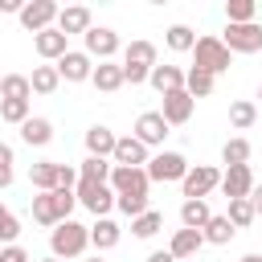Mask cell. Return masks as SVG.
<instances>
[{
	"label": "cell",
	"instance_id": "cell-13",
	"mask_svg": "<svg viewBox=\"0 0 262 262\" xmlns=\"http://www.w3.org/2000/svg\"><path fill=\"white\" fill-rule=\"evenodd\" d=\"M131 135L151 151V147H160V143L168 139V123H164V115H160V111H143V115L135 119V131H131Z\"/></svg>",
	"mask_w": 262,
	"mask_h": 262
},
{
	"label": "cell",
	"instance_id": "cell-44",
	"mask_svg": "<svg viewBox=\"0 0 262 262\" xmlns=\"http://www.w3.org/2000/svg\"><path fill=\"white\" fill-rule=\"evenodd\" d=\"M20 8H25L20 0H0V12H16V16H20Z\"/></svg>",
	"mask_w": 262,
	"mask_h": 262
},
{
	"label": "cell",
	"instance_id": "cell-4",
	"mask_svg": "<svg viewBox=\"0 0 262 262\" xmlns=\"http://www.w3.org/2000/svg\"><path fill=\"white\" fill-rule=\"evenodd\" d=\"M233 66V53L221 45V37H196V45H192V70H205V74H225Z\"/></svg>",
	"mask_w": 262,
	"mask_h": 262
},
{
	"label": "cell",
	"instance_id": "cell-41",
	"mask_svg": "<svg viewBox=\"0 0 262 262\" xmlns=\"http://www.w3.org/2000/svg\"><path fill=\"white\" fill-rule=\"evenodd\" d=\"M16 160H12V147L8 143H0V188H8L12 180H16V168H12Z\"/></svg>",
	"mask_w": 262,
	"mask_h": 262
},
{
	"label": "cell",
	"instance_id": "cell-3",
	"mask_svg": "<svg viewBox=\"0 0 262 262\" xmlns=\"http://www.w3.org/2000/svg\"><path fill=\"white\" fill-rule=\"evenodd\" d=\"M156 45L151 41H131L127 49H123V82H131V86H143L147 82V74H151V66H156Z\"/></svg>",
	"mask_w": 262,
	"mask_h": 262
},
{
	"label": "cell",
	"instance_id": "cell-6",
	"mask_svg": "<svg viewBox=\"0 0 262 262\" xmlns=\"http://www.w3.org/2000/svg\"><path fill=\"white\" fill-rule=\"evenodd\" d=\"M143 172H147V180L172 184V180H184V172H188V160H184L180 151H164V147H160L156 156H147Z\"/></svg>",
	"mask_w": 262,
	"mask_h": 262
},
{
	"label": "cell",
	"instance_id": "cell-32",
	"mask_svg": "<svg viewBox=\"0 0 262 262\" xmlns=\"http://www.w3.org/2000/svg\"><path fill=\"white\" fill-rule=\"evenodd\" d=\"M254 119H258V106H254L250 98L229 102V127H233V131H250V127H254Z\"/></svg>",
	"mask_w": 262,
	"mask_h": 262
},
{
	"label": "cell",
	"instance_id": "cell-37",
	"mask_svg": "<svg viewBox=\"0 0 262 262\" xmlns=\"http://www.w3.org/2000/svg\"><path fill=\"white\" fill-rule=\"evenodd\" d=\"M0 119L12 123V127H20V123L29 119V102H20V98H0Z\"/></svg>",
	"mask_w": 262,
	"mask_h": 262
},
{
	"label": "cell",
	"instance_id": "cell-43",
	"mask_svg": "<svg viewBox=\"0 0 262 262\" xmlns=\"http://www.w3.org/2000/svg\"><path fill=\"white\" fill-rule=\"evenodd\" d=\"M250 205H254V217H258V213H262V184L250 188Z\"/></svg>",
	"mask_w": 262,
	"mask_h": 262
},
{
	"label": "cell",
	"instance_id": "cell-35",
	"mask_svg": "<svg viewBox=\"0 0 262 262\" xmlns=\"http://www.w3.org/2000/svg\"><path fill=\"white\" fill-rule=\"evenodd\" d=\"M160 229H164V213H156V209H147V213H139V217L131 221V233H135V237H143V242H147V237H156Z\"/></svg>",
	"mask_w": 262,
	"mask_h": 262
},
{
	"label": "cell",
	"instance_id": "cell-34",
	"mask_svg": "<svg viewBox=\"0 0 262 262\" xmlns=\"http://www.w3.org/2000/svg\"><path fill=\"white\" fill-rule=\"evenodd\" d=\"M29 94H33L29 74H4V82H0V98H20V102H29Z\"/></svg>",
	"mask_w": 262,
	"mask_h": 262
},
{
	"label": "cell",
	"instance_id": "cell-14",
	"mask_svg": "<svg viewBox=\"0 0 262 262\" xmlns=\"http://www.w3.org/2000/svg\"><path fill=\"white\" fill-rule=\"evenodd\" d=\"M192 111H196V98H192L188 90H172V94H164V106H160V115H164V123H168V127H180V123H188V119H192Z\"/></svg>",
	"mask_w": 262,
	"mask_h": 262
},
{
	"label": "cell",
	"instance_id": "cell-18",
	"mask_svg": "<svg viewBox=\"0 0 262 262\" xmlns=\"http://www.w3.org/2000/svg\"><path fill=\"white\" fill-rule=\"evenodd\" d=\"M115 143H119V135H115L106 123H94V127H86V156H94V160H111Z\"/></svg>",
	"mask_w": 262,
	"mask_h": 262
},
{
	"label": "cell",
	"instance_id": "cell-50",
	"mask_svg": "<svg viewBox=\"0 0 262 262\" xmlns=\"http://www.w3.org/2000/svg\"><path fill=\"white\" fill-rule=\"evenodd\" d=\"M0 82H4V74H0Z\"/></svg>",
	"mask_w": 262,
	"mask_h": 262
},
{
	"label": "cell",
	"instance_id": "cell-5",
	"mask_svg": "<svg viewBox=\"0 0 262 262\" xmlns=\"http://www.w3.org/2000/svg\"><path fill=\"white\" fill-rule=\"evenodd\" d=\"M217 184H221V168H213V164H188V172L180 180V192H184V201H205Z\"/></svg>",
	"mask_w": 262,
	"mask_h": 262
},
{
	"label": "cell",
	"instance_id": "cell-9",
	"mask_svg": "<svg viewBox=\"0 0 262 262\" xmlns=\"http://www.w3.org/2000/svg\"><path fill=\"white\" fill-rule=\"evenodd\" d=\"M82 41H86V57H90V61H94V57H98V61H115V53H119V33L106 29V25H90Z\"/></svg>",
	"mask_w": 262,
	"mask_h": 262
},
{
	"label": "cell",
	"instance_id": "cell-38",
	"mask_svg": "<svg viewBox=\"0 0 262 262\" xmlns=\"http://www.w3.org/2000/svg\"><path fill=\"white\" fill-rule=\"evenodd\" d=\"M225 217H229V225H233V229H246V225L254 221V205H250V196L229 201V213H225Z\"/></svg>",
	"mask_w": 262,
	"mask_h": 262
},
{
	"label": "cell",
	"instance_id": "cell-45",
	"mask_svg": "<svg viewBox=\"0 0 262 262\" xmlns=\"http://www.w3.org/2000/svg\"><path fill=\"white\" fill-rule=\"evenodd\" d=\"M147 262H176V258H172L168 250H151V254H147Z\"/></svg>",
	"mask_w": 262,
	"mask_h": 262
},
{
	"label": "cell",
	"instance_id": "cell-7",
	"mask_svg": "<svg viewBox=\"0 0 262 262\" xmlns=\"http://www.w3.org/2000/svg\"><path fill=\"white\" fill-rule=\"evenodd\" d=\"M221 45L229 53H258L262 49V25L258 20H250V25H225Z\"/></svg>",
	"mask_w": 262,
	"mask_h": 262
},
{
	"label": "cell",
	"instance_id": "cell-15",
	"mask_svg": "<svg viewBox=\"0 0 262 262\" xmlns=\"http://www.w3.org/2000/svg\"><path fill=\"white\" fill-rule=\"evenodd\" d=\"M111 164L115 168H143L147 164V147L135 139V135H119L115 151H111Z\"/></svg>",
	"mask_w": 262,
	"mask_h": 262
},
{
	"label": "cell",
	"instance_id": "cell-25",
	"mask_svg": "<svg viewBox=\"0 0 262 262\" xmlns=\"http://www.w3.org/2000/svg\"><path fill=\"white\" fill-rule=\"evenodd\" d=\"M57 160H37L33 168H29V184L37 188V192H53L57 188Z\"/></svg>",
	"mask_w": 262,
	"mask_h": 262
},
{
	"label": "cell",
	"instance_id": "cell-19",
	"mask_svg": "<svg viewBox=\"0 0 262 262\" xmlns=\"http://www.w3.org/2000/svg\"><path fill=\"white\" fill-rule=\"evenodd\" d=\"M90 82H94V90H102V94H115V90H123L127 82H123V66L119 61H98L94 66V74H90Z\"/></svg>",
	"mask_w": 262,
	"mask_h": 262
},
{
	"label": "cell",
	"instance_id": "cell-30",
	"mask_svg": "<svg viewBox=\"0 0 262 262\" xmlns=\"http://www.w3.org/2000/svg\"><path fill=\"white\" fill-rule=\"evenodd\" d=\"M164 45H168L172 53H192V45H196V33H192L188 25H168V33H164Z\"/></svg>",
	"mask_w": 262,
	"mask_h": 262
},
{
	"label": "cell",
	"instance_id": "cell-26",
	"mask_svg": "<svg viewBox=\"0 0 262 262\" xmlns=\"http://www.w3.org/2000/svg\"><path fill=\"white\" fill-rule=\"evenodd\" d=\"M209 217H213L209 201H184L180 205V229H205Z\"/></svg>",
	"mask_w": 262,
	"mask_h": 262
},
{
	"label": "cell",
	"instance_id": "cell-28",
	"mask_svg": "<svg viewBox=\"0 0 262 262\" xmlns=\"http://www.w3.org/2000/svg\"><path fill=\"white\" fill-rule=\"evenodd\" d=\"M29 86H33V94H53L57 86H61V74H57V66H33V74H29Z\"/></svg>",
	"mask_w": 262,
	"mask_h": 262
},
{
	"label": "cell",
	"instance_id": "cell-23",
	"mask_svg": "<svg viewBox=\"0 0 262 262\" xmlns=\"http://www.w3.org/2000/svg\"><path fill=\"white\" fill-rule=\"evenodd\" d=\"M119 237H123V229L111 221V217H98L94 225H90V246L102 254V250H115L119 246Z\"/></svg>",
	"mask_w": 262,
	"mask_h": 262
},
{
	"label": "cell",
	"instance_id": "cell-31",
	"mask_svg": "<svg viewBox=\"0 0 262 262\" xmlns=\"http://www.w3.org/2000/svg\"><path fill=\"white\" fill-rule=\"evenodd\" d=\"M213 86H217V78H213V74L192 70V66L184 70V90H188L192 98H209V94H213Z\"/></svg>",
	"mask_w": 262,
	"mask_h": 262
},
{
	"label": "cell",
	"instance_id": "cell-48",
	"mask_svg": "<svg viewBox=\"0 0 262 262\" xmlns=\"http://www.w3.org/2000/svg\"><path fill=\"white\" fill-rule=\"evenodd\" d=\"M86 262H102V258H98V254H94V258H86Z\"/></svg>",
	"mask_w": 262,
	"mask_h": 262
},
{
	"label": "cell",
	"instance_id": "cell-27",
	"mask_svg": "<svg viewBox=\"0 0 262 262\" xmlns=\"http://www.w3.org/2000/svg\"><path fill=\"white\" fill-rule=\"evenodd\" d=\"M233 233H237V229L229 225V217H225V213H213V217H209V225L201 229V237H205L209 246H229V242H233Z\"/></svg>",
	"mask_w": 262,
	"mask_h": 262
},
{
	"label": "cell",
	"instance_id": "cell-12",
	"mask_svg": "<svg viewBox=\"0 0 262 262\" xmlns=\"http://www.w3.org/2000/svg\"><path fill=\"white\" fill-rule=\"evenodd\" d=\"M57 4L53 0H29L25 8H20V25L29 29V33H41V29H53L57 25Z\"/></svg>",
	"mask_w": 262,
	"mask_h": 262
},
{
	"label": "cell",
	"instance_id": "cell-47",
	"mask_svg": "<svg viewBox=\"0 0 262 262\" xmlns=\"http://www.w3.org/2000/svg\"><path fill=\"white\" fill-rule=\"evenodd\" d=\"M41 262H57V258H53V254H49V258H41Z\"/></svg>",
	"mask_w": 262,
	"mask_h": 262
},
{
	"label": "cell",
	"instance_id": "cell-1",
	"mask_svg": "<svg viewBox=\"0 0 262 262\" xmlns=\"http://www.w3.org/2000/svg\"><path fill=\"white\" fill-rule=\"evenodd\" d=\"M74 205H78L74 188H53V192H37V196H33V221H37V225H45V229H53V225L70 221Z\"/></svg>",
	"mask_w": 262,
	"mask_h": 262
},
{
	"label": "cell",
	"instance_id": "cell-33",
	"mask_svg": "<svg viewBox=\"0 0 262 262\" xmlns=\"http://www.w3.org/2000/svg\"><path fill=\"white\" fill-rule=\"evenodd\" d=\"M111 160H94V156H86L82 164H78V180H90V184H106L111 180Z\"/></svg>",
	"mask_w": 262,
	"mask_h": 262
},
{
	"label": "cell",
	"instance_id": "cell-39",
	"mask_svg": "<svg viewBox=\"0 0 262 262\" xmlns=\"http://www.w3.org/2000/svg\"><path fill=\"white\" fill-rule=\"evenodd\" d=\"M16 237H20V221L12 209L0 205V246H16Z\"/></svg>",
	"mask_w": 262,
	"mask_h": 262
},
{
	"label": "cell",
	"instance_id": "cell-22",
	"mask_svg": "<svg viewBox=\"0 0 262 262\" xmlns=\"http://www.w3.org/2000/svg\"><path fill=\"white\" fill-rule=\"evenodd\" d=\"M20 139H25L29 147H45V143L53 139V123L41 119V115H29V119L20 123Z\"/></svg>",
	"mask_w": 262,
	"mask_h": 262
},
{
	"label": "cell",
	"instance_id": "cell-49",
	"mask_svg": "<svg viewBox=\"0 0 262 262\" xmlns=\"http://www.w3.org/2000/svg\"><path fill=\"white\" fill-rule=\"evenodd\" d=\"M258 98H262V86H258Z\"/></svg>",
	"mask_w": 262,
	"mask_h": 262
},
{
	"label": "cell",
	"instance_id": "cell-10",
	"mask_svg": "<svg viewBox=\"0 0 262 262\" xmlns=\"http://www.w3.org/2000/svg\"><path fill=\"white\" fill-rule=\"evenodd\" d=\"M106 184H111L115 196H147V188H151V180H147L143 168H111Z\"/></svg>",
	"mask_w": 262,
	"mask_h": 262
},
{
	"label": "cell",
	"instance_id": "cell-20",
	"mask_svg": "<svg viewBox=\"0 0 262 262\" xmlns=\"http://www.w3.org/2000/svg\"><path fill=\"white\" fill-rule=\"evenodd\" d=\"M57 29L70 37V33H82L86 37V29H90V8L86 4H66L61 12H57Z\"/></svg>",
	"mask_w": 262,
	"mask_h": 262
},
{
	"label": "cell",
	"instance_id": "cell-17",
	"mask_svg": "<svg viewBox=\"0 0 262 262\" xmlns=\"http://www.w3.org/2000/svg\"><path fill=\"white\" fill-rule=\"evenodd\" d=\"M57 74H61V82H90L94 61L86 57V49H70V53L57 61Z\"/></svg>",
	"mask_w": 262,
	"mask_h": 262
},
{
	"label": "cell",
	"instance_id": "cell-24",
	"mask_svg": "<svg viewBox=\"0 0 262 262\" xmlns=\"http://www.w3.org/2000/svg\"><path fill=\"white\" fill-rule=\"evenodd\" d=\"M205 246V237H201V229H176L172 233V242H168V254L180 262V258H192L196 250Z\"/></svg>",
	"mask_w": 262,
	"mask_h": 262
},
{
	"label": "cell",
	"instance_id": "cell-40",
	"mask_svg": "<svg viewBox=\"0 0 262 262\" xmlns=\"http://www.w3.org/2000/svg\"><path fill=\"white\" fill-rule=\"evenodd\" d=\"M115 209L123 213V217H139V213H147V196H115Z\"/></svg>",
	"mask_w": 262,
	"mask_h": 262
},
{
	"label": "cell",
	"instance_id": "cell-21",
	"mask_svg": "<svg viewBox=\"0 0 262 262\" xmlns=\"http://www.w3.org/2000/svg\"><path fill=\"white\" fill-rule=\"evenodd\" d=\"M147 82L160 90V94H172V90H184V70L180 66H151V74H147Z\"/></svg>",
	"mask_w": 262,
	"mask_h": 262
},
{
	"label": "cell",
	"instance_id": "cell-42",
	"mask_svg": "<svg viewBox=\"0 0 262 262\" xmlns=\"http://www.w3.org/2000/svg\"><path fill=\"white\" fill-rule=\"evenodd\" d=\"M0 262H33L25 246H0Z\"/></svg>",
	"mask_w": 262,
	"mask_h": 262
},
{
	"label": "cell",
	"instance_id": "cell-11",
	"mask_svg": "<svg viewBox=\"0 0 262 262\" xmlns=\"http://www.w3.org/2000/svg\"><path fill=\"white\" fill-rule=\"evenodd\" d=\"M33 49H37V57H45L49 66H57L66 53H70V37L53 25V29H41V33H33Z\"/></svg>",
	"mask_w": 262,
	"mask_h": 262
},
{
	"label": "cell",
	"instance_id": "cell-36",
	"mask_svg": "<svg viewBox=\"0 0 262 262\" xmlns=\"http://www.w3.org/2000/svg\"><path fill=\"white\" fill-rule=\"evenodd\" d=\"M254 16H258V4L254 0H229L225 4V20L229 25H250Z\"/></svg>",
	"mask_w": 262,
	"mask_h": 262
},
{
	"label": "cell",
	"instance_id": "cell-29",
	"mask_svg": "<svg viewBox=\"0 0 262 262\" xmlns=\"http://www.w3.org/2000/svg\"><path fill=\"white\" fill-rule=\"evenodd\" d=\"M250 139L246 135H233V139H225V147H221V164L225 168H237V164H250Z\"/></svg>",
	"mask_w": 262,
	"mask_h": 262
},
{
	"label": "cell",
	"instance_id": "cell-2",
	"mask_svg": "<svg viewBox=\"0 0 262 262\" xmlns=\"http://www.w3.org/2000/svg\"><path fill=\"white\" fill-rule=\"evenodd\" d=\"M86 246H90V225H82V221H74V217L49 229V250H53L57 262H66V258H82Z\"/></svg>",
	"mask_w": 262,
	"mask_h": 262
},
{
	"label": "cell",
	"instance_id": "cell-46",
	"mask_svg": "<svg viewBox=\"0 0 262 262\" xmlns=\"http://www.w3.org/2000/svg\"><path fill=\"white\" fill-rule=\"evenodd\" d=\"M237 262H262V254H246V258H237Z\"/></svg>",
	"mask_w": 262,
	"mask_h": 262
},
{
	"label": "cell",
	"instance_id": "cell-8",
	"mask_svg": "<svg viewBox=\"0 0 262 262\" xmlns=\"http://www.w3.org/2000/svg\"><path fill=\"white\" fill-rule=\"evenodd\" d=\"M74 196H78V205H86L94 217H111V209H115V192H111V184L78 180V184H74Z\"/></svg>",
	"mask_w": 262,
	"mask_h": 262
},
{
	"label": "cell",
	"instance_id": "cell-16",
	"mask_svg": "<svg viewBox=\"0 0 262 262\" xmlns=\"http://www.w3.org/2000/svg\"><path fill=\"white\" fill-rule=\"evenodd\" d=\"M229 201H242V196H250V188H254V172H250V164H237V168H225L221 172V184H217Z\"/></svg>",
	"mask_w": 262,
	"mask_h": 262
}]
</instances>
